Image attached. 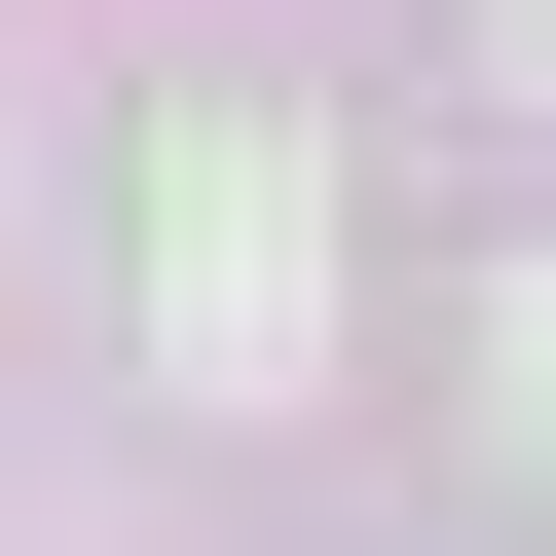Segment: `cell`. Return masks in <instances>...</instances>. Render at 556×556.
Returning <instances> with one entry per match:
<instances>
[{
	"mask_svg": "<svg viewBox=\"0 0 556 556\" xmlns=\"http://www.w3.org/2000/svg\"><path fill=\"white\" fill-rule=\"evenodd\" d=\"M298 334H334V186L223 112V149H186V371H298Z\"/></svg>",
	"mask_w": 556,
	"mask_h": 556,
	"instance_id": "6da1fadb",
	"label": "cell"
},
{
	"mask_svg": "<svg viewBox=\"0 0 556 556\" xmlns=\"http://www.w3.org/2000/svg\"><path fill=\"white\" fill-rule=\"evenodd\" d=\"M482 371H519V482H556V260H519V334H482Z\"/></svg>",
	"mask_w": 556,
	"mask_h": 556,
	"instance_id": "7a4b0ae2",
	"label": "cell"
},
{
	"mask_svg": "<svg viewBox=\"0 0 556 556\" xmlns=\"http://www.w3.org/2000/svg\"><path fill=\"white\" fill-rule=\"evenodd\" d=\"M482 38H519V75H556V0H482Z\"/></svg>",
	"mask_w": 556,
	"mask_h": 556,
	"instance_id": "3957f363",
	"label": "cell"
}]
</instances>
